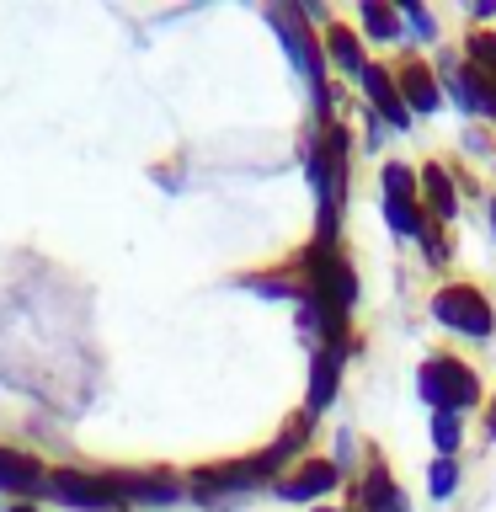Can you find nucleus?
Wrapping results in <instances>:
<instances>
[{
	"label": "nucleus",
	"instance_id": "9d476101",
	"mask_svg": "<svg viewBox=\"0 0 496 512\" xmlns=\"http://www.w3.org/2000/svg\"><path fill=\"white\" fill-rule=\"evenodd\" d=\"M363 502H368V512H406V496L395 491V480L384 475V470H374V475H368V486H363Z\"/></svg>",
	"mask_w": 496,
	"mask_h": 512
},
{
	"label": "nucleus",
	"instance_id": "4468645a",
	"mask_svg": "<svg viewBox=\"0 0 496 512\" xmlns=\"http://www.w3.org/2000/svg\"><path fill=\"white\" fill-rule=\"evenodd\" d=\"M123 502L134 496V502H176V486L171 480H118Z\"/></svg>",
	"mask_w": 496,
	"mask_h": 512
},
{
	"label": "nucleus",
	"instance_id": "6ab92c4d",
	"mask_svg": "<svg viewBox=\"0 0 496 512\" xmlns=\"http://www.w3.org/2000/svg\"><path fill=\"white\" fill-rule=\"evenodd\" d=\"M427 475H432V480H427V486H432V496H448V491L459 486V470H454V459H438Z\"/></svg>",
	"mask_w": 496,
	"mask_h": 512
},
{
	"label": "nucleus",
	"instance_id": "412c9836",
	"mask_svg": "<svg viewBox=\"0 0 496 512\" xmlns=\"http://www.w3.org/2000/svg\"><path fill=\"white\" fill-rule=\"evenodd\" d=\"M491 230H496V203H491Z\"/></svg>",
	"mask_w": 496,
	"mask_h": 512
},
{
	"label": "nucleus",
	"instance_id": "1a4fd4ad",
	"mask_svg": "<svg viewBox=\"0 0 496 512\" xmlns=\"http://www.w3.org/2000/svg\"><path fill=\"white\" fill-rule=\"evenodd\" d=\"M38 464L32 459H22V454H6V448H0V491H32L38 486Z\"/></svg>",
	"mask_w": 496,
	"mask_h": 512
},
{
	"label": "nucleus",
	"instance_id": "5701e85b",
	"mask_svg": "<svg viewBox=\"0 0 496 512\" xmlns=\"http://www.w3.org/2000/svg\"><path fill=\"white\" fill-rule=\"evenodd\" d=\"M11 512H32V507H11Z\"/></svg>",
	"mask_w": 496,
	"mask_h": 512
},
{
	"label": "nucleus",
	"instance_id": "f3484780",
	"mask_svg": "<svg viewBox=\"0 0 496 512\" xmlns=\"http://www.w3.org/2000/svg\"><path fill=\"white\" fill-rule=\"evenodd\" d=\"M432 443H438L443 454H454V448H459V416L454 411H438V422H432Z\"/></svg>",
	"mask_w": 496,
	"mask_h": 512
},
{
	"label": "nucleus",
	"instance_id": "9b49d317",
	"mask_svg": "<svg viewBox=\"0 0 496 512\" xmlns=\"http://www.w3.org/2000/svg\"><path fill=\"white\" fill-rule=\"evenodd\" d=\"M422 187H427V203L438 219H454V187H448V171L443 166H427L422 171Z\"/></svg>",
	"mask_w": 496,
	"mask_h": 512
},
{
	"label": "nucleus",
	"instance_id": "b1692460",
	"mask_svg": "<svg viewBox=\"0 0 496 512\" xmlns=\"http://www.w3.org/2000/svg\"><path fill=\"white\" fill-rule=\"evenodd\" d=\"M320 512H331V507H320Z\"/></svg>",
	"mask_w": 496,
	"mask_h": 512
},
{
	"label": "nucleus",
	"instance_id": "f257e3e1",
	"mask_svg": "<svg viewBox=\"0 0 496 512\" xmlns=\"http://www.w3.org/2000/svg\"><path fill=\"white\" fill-rule=\"evenodd\" d=\"M416 390H422V400H432L438 411H459V406H475L480 384L459 358H427L422 374H416Z\"/></svg>",
	"mask_w": 496,
	"mask_h": 512
},
{
	"label": "nucleus",
	"instance_id": "dca6fc26",
	"mask_svg": "<svg viewBox=\"0 0 496 512\" xmlns=\"http://www.w3.org/2000/svg\"><path fill=\"white\" fill-rule=\"evenodd\" d=\"M470 70L475 75H496V38H491V32H480V38H470Z\"/></svg>",
	"mask_w": 496,
	"mask_h": 512
},
{
	"label": "nucleus",
	"instance_id": "a211bd4d",
	"mask_svg": "<svg viewBox=\"0 0 496 512\" xmlns=\"http://www.w3.org/2000/svg\"><path fill=\"white\" fill-rule=\"evenodd\" d=\"M363 22H368V32H374V38H395V32H400V22H395L390 6H363Z\"/></svg>",
	"mask_w": 496,
	"mask_h": 512
},
{
	"label": "nucleus",
	"instance_id": "4be33fe9",
	"mask_svg": "<svg viewBox=\"0 0 496 512\" xmlns=\"http://www.w3.org/2000/svg\"><path fill=\"white\" fill-rule=\"evenodd\" d=\"M491 432H496V406H491Z\"/></svg>",
	"mask_w": 496,
	"mask_h": 512
},
{
	"label": "nucleus",
	"instance_id": "20e7f679",
	"mask_svg": "<svg viewBox=\"0 0 496 512\" xmlns=\"http://www.w3.org/2000/svg\"><path fill=\"white\" fill-rule=\"evenodd\" d=\"M411 171L406 166H390L384 171V214H390V224L400 235H422V214H416V203H411Z\"/></svg>",
	"mask_w": 496,
	"mask_h": 512
},
{
	"label": "nucleus",
	"instance_id": "f8f14e48",
	"mask_svg": "<svg viewBox=\"0 0 496 512\" xmlns=\"http://www.w3.org/2000/svg\"><path fill=\"white\" fill-rule=\"evenodd\" d=\"M406 102L432 112L438 107V80H432V70H422V64H406Z\"/></svg>",
	"mask_w": 496,
	"mask_h": 512
},
{
	"label": "nucleus",
	"instance_id": "39448f33",
	"mask_svg": "<svg viewBox=\"0 0 496 512\" xmlns=\"http://www.w3.org/2000/svg\"><path fill=\"white\" fill-rule=\"evenodd\" d=\"M272 27L283 32V43H288V59L304 70V80L320 91V59H315V48H310V32L299 27V16H288V11H272ZM320 102H326V91H320Z\"/></svg>",
	"mask_w": 496,
	"mask_h": 512
},
{
	"label": "nucleus",
	"instance_id": "aec40b11",
	"mask_svg": "<svg viewBox=\"0 0 496 512\" xmlns=\"http://www.w3.org/2000/svg\"><path fill=\"white\" fill-rule=\"evenodd\" d=\"M406 16H411V27L422 32V38H432V32H438V22H432V16H427L422 6H406Z\"/></svg>",
	"mask_w": 496,
	"mask_h": 512
},
{
	"label": "nucleus",
	"instance_id": "f03ea898",
	"mask_svg": "<svg viewBox=\"0 0 496 512\" xmlns=\"http://www.w3.org/2000/svg\"><path fill=\"white\" fill-rule=\"evenodd\" d=\"M48 491L70 507H86V512H112L123 502L118 480H102V475H80V470H54L48 475Z\"/></svg>",
	"mask_w": 496,
	"mask_h": 512
},
{
	"label": "nucleus",
	"instance_id": "ddd939ff",
	"mask_svg": "<svg viewBox=\"0 0 496 512\" xmlns=\"http://www.w3.org/2000/svg\"><path fill=\"white\" fill-rule=\"evenodd\" d=\"M331 395H336V352H320L315 374H310V411H320Z\"/></svg>",
	"mask_w": 496,
	"mask_h": 512
},
{
	"label": "nucleus",
	"instance_id": "0eeeda50",
	"mask_svg": "<svg viewBox=\"0 0 496 512\" xmlns=\"http://www.w3.org/2000/svg\"><path fill=\"white\" fill-rule=\"evenodd\" d=\"M363 86H368V96H374V107L384 112V123H390V128H406V102H400L390 70H379V64H363Z\"/></svg>",
	"mask_w": 496,
	"mask_h": 512
},
{
	"label": "nucleus",
	"instance_id": "423d86ee",
	"mask_svg": "<svg viewBox=\"0 0 496 512\" xmlns=\"http://www.w3.org/2000/svg\"><path fill=\"white\" fill-rule=\"evenodd\" d=\"M336 480H342V470H336V464H304L299 475L278 480V491L288 496V502H310V496H326V491H336Z\"/></svg>",
	"mask_w": 496,
	"mask_h": 512
},
{
	"label": "nucleus",
	"instance_id": "6e6552de",
	"mask_svg": "<svg viewBox=\"0 0 496 512\" xmlns=\"http://www.w3.org/2000/svg\"><path fill=\"white\" fill-rule=\"evenodd\" d=\"M454 96H459V107H470V112H496V80L475 75V70L454 75Z\"/></svg>",
	"mask_w": 496,
	"mask_h": 512
},
{
	"label": "nucleus",
	"instance_id": "2eb2a0df",
	"mask_svg": "<svg viewBox=\"0 0 496 512\" xmlns=\"http://www.w3.org/2000/svg\"><path fill=\"white\" fill-rule=\"evenodd\" d=\"M326 43H331V59H336V64H347V70H358V75H363V54H358V38H352L347 27H331V38H326Z\"/></svg>",
	"mask_w": 496,
	"mask_h": 512
},
{
	"label": "nucleus",
	"instance_id": "7ed1b4c3",
	"mask_svg": "<svg viewBox=\"0 0 496 512\" xmlns=\"http://www.w3.org/2000/svg\"><path fill=\"white\" fill-rule=\"evenodd\" d=\"M432 315L443 320V326H454V331H464V336H491V310H486V299L475 294V288H464V283H454V288H443L438 299H432Z\"/></svg>",
	"mask_w": 496,
	"mask_h": 512
}]
</instances>
